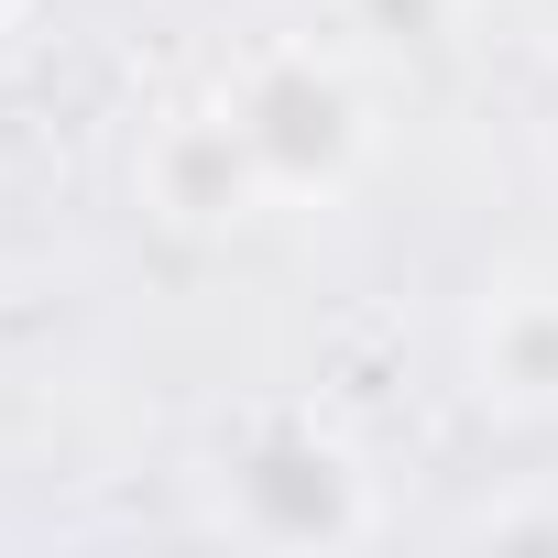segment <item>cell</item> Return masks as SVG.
<instances>
[{"mask_svg": "<svg viewBox=\"0 0 558 558\" xmlns=\"http://www.w3.org/2000/svg\"><path fill=\"white\" fill-rule=\"evenodd\" d=\"M219 121L241 132V154H252V175H263L274 208H340L373 175V154H384L373 88L318 34H263L219 77Z\"/></svg>", "mask_w": 558, "mask_h": 558, "instance_id": "6da1fadb", "label": "cell"}, {"mask_svg": "<svg viewBox=\"0 0 558 558\" xmlns=\"http://www.w3.org/2000/svg\"><path fill=\"white\" fill-rule=\"evenodd\" d=\"M208 514H219V536H241V547L329 558V547H362V536L384 525V493H373L362 449H351L318 405H252V416L219 438Z\"/></svg>", "mask_w": 558, "mask_h": 558, "instance_id": "7a4b0ae2", "label": "cell"}, {"mask_svg": "<svg viewBox=\"0 0 558 558\" xmlns=\"http://www.w3.org/2000/svg\"><path fill=\"white\" fill-rule=\"evenodd\" d=\"M132 197H143V219H165L175 241H219V230H241L252 208H274L263 175H252V154H241V132L219 121V99H208V110H165V121L143 132Z\"/></svg>", "mask_w": 558, "mask_h": 558, "instance_id": "3957f363", "label": "cell"}, {"mask_svg": "<svg viewBox=\"0 0 558 558\" xmlns=\"http://www.w3.org/2000/svg\"><path fill=\"white\" fill-rule=\"evenodd\" d=\"M471 384L504 416H558V286L504 274L471 318Z\"/></svg>", "mask_w": 558, "mask_h": 558, "instance_id": "277c9868", "label": "cell"}, {"mask_svg": "<svg viewBox=\"0 0 558 558\" xmlns=\"http://www.w3.org/2000/svg\"><path fill=\"white\" fill-rule=\"evenodd\" d=\"M482 536H558V514H482Z\"/></svg>", "mask_w": 558, "mask_h": 558, "instance_id": "5b68a950", "label": "cell"}, {"mask_svg": "<svg viewBox=\"0 0 558 558\" xmlns=\"http://www.w3.org/2000/svg\"><path fill=\"white\" fill-rule=\"evenodd\" d=\"M34 12H45V0H0V34H23V23H34Z\"/></svg>", "mask_w": 558, "mask_h": 558, "instance_id": "8992f818", "label": "cell"}]
</instances>
